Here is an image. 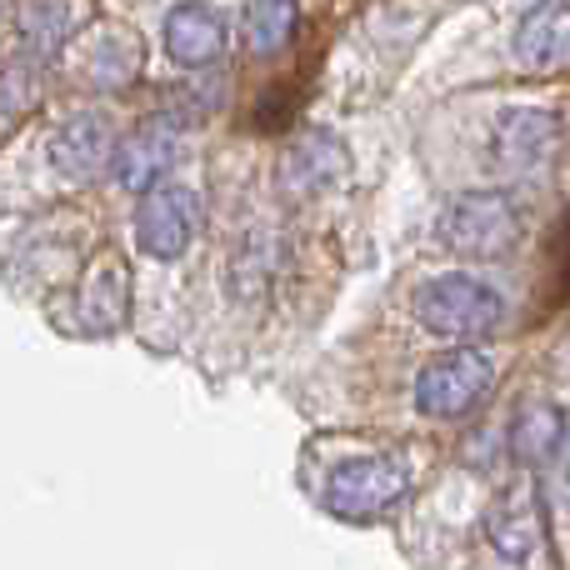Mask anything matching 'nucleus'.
I'll return each instance as SVG.
<instances>
[{"label":"nucleus","mask_w":570,"mask_h":570,"mask_svg":"<svg viewBox=\"0 0 570 570\" xmlns=\"http://www.w3.org/2000/svg\"><path fill=\"white\" fill-rule=\"evenodd\" d=\"M415 321L445 341H485L511 321V301L491 281L451 271V276H435L415 291Z\"/></svg>","instance_id":"nucleus-1"},{"label":"nucleus","mask_w":570,"mask_h":570,"mask_svg":"<svg viewBox=\"0 0 570 570\" xmlns=\"http://www.w3.org/2000/svg\"><path fill=\"white\" fill-rule=\"evenodd\" d=\"M435 236H441V246L461 250V256H505L525 236V210L501 186L461 190V196H451L441 206Z\"/></svg>","instance_id":"nucleus-2"},{"label":"nucleus","mask_w":570,"mask_h":570,"mask_svg":"<svg viewBox=\"0 0 570 570\" xmlns=\"http://www.w3.org/2000/svg\"><path fill=\"white\" fill-rule=\"evenodd\" d=\"M566 146V120L561 110L551 106H511L495 116L491 126V170L511 186H525V180H546L551 166L561 160Z\"/></svg>","instance_id":"nucleus-3"},{"label":"nucleus","mask_w":570,"mask_h":570,"mask_svg":"<svg viewBox=\"0 0 570 570\" xmlns=\"http://www.w3.org/2000/svg\"><path fill=\"white\" fill-rule=\"evenodd\" d=\"M415 485V465L411 455L401 451H381V455H355V461H341L321 485V501L331 505L335 515H351V521H365V515H385L411 495Z\"/></svg>","instance_id":"nucleus-4"},{"label":"nucleus","mask_w":570,"mask_h":570,"mask_svg":"<svg viewBox=\"0 0 570 570\" xmlns=\"http://www.w3.org/2000/svg\"><path fill=\"white\" fill-rule=\"evenodd\" d=\"M495 355L491 351H451L441 361H431L415 375V411L431 421H455V415L475 411L485 401V391L495 385Z\"/></svg>","instance_id":"nucleus-5"},{"label":"nucleus","mask_w":570,"mask_h":570,"mask_svg":"<svg viewBox=\"0 0 570 570\" xmlns=\"http://www.w3.org/2000/svg\"><path fill=\"white\" fill-rule=\"evenodd\" d=\"M200 226H206V200H200L196 186L186 180H156V186L140 196L136 210V236L150 256L176 261L196 246Z\"/></svg>","instance_id":"nucleus-6"},{"label":"nucleus","mask_w":570,"mask_h":570,"mask_svg":"<svg viewBox=\"0 0 570 570\" xmlns=\"http://www.w3.org/2000/svg\"><path fill=\"white\" fill-rule=\"evenodd\" d=\"M180 130H186V120H180L176 110H156V116L140 120L126 140H116L110 170H116V180L130 196H146L156 180H166V170L176 166V156H180Z\"/></svg>","instance_id":"nucleus-7"},{"label":"nucleus","mask_w":570,"mask_h":570,"mask_svg":"<svg viewBox=\"0 0 570 570\" xmlns=\"http://www.w3.org/2000/svg\"><path fill=\"white\" fill-rule=\"evenodd\" d=\"M345 170H351V156H345L341 140H335L331 130H305V136H295L291 146L281 150L276 180L291 200H315L341 186Z\"/></svg>","instance_id":"nucleus-8"},{"label":"nucleus","mask_w":570,"mask_h":570,"mask_svg":"<svg viewBox=\"0 0 570 570\" xmlns=\"http://www.w3.org/2000/svg\"><path fill=\"white\" fill-rule=\"evenodd\" d=\"M285 261H291V240L276 220H250L236 236V250H230V295L246 305L266 301V291L281 281Z\"/></svg>","instance_id":"nucleus-9"},{"label":"nucleus","mask_w":570,"mask_h":570,"mask_svg":"<svg viewBox=\"0 0 570 570\" xmlns=\"http://www.w3.org/2000/svg\"><path fill=\"white\" fill-rule=\"evenodd\" d=\"M116 160V130L96 110H76L50 130V166L66 180H96Z\"/></svg>","instance_id":"nucleus-10"},{"label":"nucleus","mask_w":570,"mask_h":570,"mask_svg":"<svg viewBox=\"0 0 570 570\" xmlns=\"http://www.w3.org/2000/svg\"><path fill=\"white\" fill-rule=\"evenodd\" d=\"M485 541H491V551L505 556L511 566L535 561L546 531H541V495H535L525 481L505 485V491L491 501V511H485Z\"/></svg>","instance_id":"nucleus-11"},{"label":"nucleus","mask_w":570,"mask_h":570,"mask_svg":"<svg viewBox=\"0 0 570 570\" xmlns=\"http://www.w3.org/2000/svg\"><path fill=\"white\" fill-rule=\"evenodd\" d=\"M126 311H130V271L116 250H100L86 266V276H80L76 325L86 335H110L126 325Z\"/></svg>","instance_id":"nucleus-12"},{"label":"nucleus","mask_w":570,"mask_h":570,"mask_svg":"<svg viewBox=\"0 0 570 570\" xmlns=\"http://www.w3.org/2000/svg\"><path fill=\"white\" fill-rule=\"evenodd\" d=\"M166 50H170V60L186 70L210 66V60L226 50V20L210 6H200V0H186V6H176L166 16Z\"/></svg>","instance_id":"nucleus-13"},{"label":"nucleus","mask_w":570,"mask_h":570,"mask_svg":"<svg viewBox=\"0 0 570 570\" xmlns=\"http://www.w3.org/2000/svg\"><path fill=\"white\" fill-rule=\"evenodd\" d=\"M86 26V0H26L20 6V50L40 66L66 50V40Z\"/></svg>","instance_id":"nucleus-14"},{"label":"nucleus","mask_w":570,"mask_h":570,"mask_svg":"<svg viewBox=\"0 0 570 570\" xmlns=\"http://www.w3.org/2000/svg\"><path fill=\"white\" fill-rule=\"evenodd\" d=\"M570 50V10L566 0H546L515 30V56L525 70H561Z\"/></svg>","instance_id":"nucleus-15"},{"label":"nucleus","mask_w":570,"mask_h":570,"mask_svg":"<svg viewBox=\"0 0 570 570\" xmlns=\"http://www.w3.org/2000/svg\"><path fill=\"white\" fill-rule=\"evenodd\" d=\"M561 445H566V415L556 405H525L511 425V451L525 465H561Z\"/></svg>","instance_id":"nucleus-16"},{"label":"nucleus","mask_w":570,"mask_h":570,"mask_svg":"<svg viewBox=\"0 0 570 570\" xmlns=\"http://www.w3.org/2000/svg\"><path fill=\"white\" fill-rule=\"evenodd\" d=\"M46 90V66L26 50H10L0 60V116H26Z\"/></svg>","instance_id":"nucleus-17"},{"label":"nucleus","mask_w":570,"mask_h":570,"mask_svg":"<svg viewBox=\"0 0 570 570\" xmlns=\"http://www.w3.org/2000/svg\"><path fill=\"white\" fill-rule=\"evenodd\" d=\"M295 20H301L295 0H250L246 6V36L261 56H271V50H281L285 40L295 36Z\"/></svg>","instance_id":"nucleus-18"},{"label":"nucleus","mask_w":570,"mask_h":570,"mask_svg":"<svg viewBox=\"0 0 570 570\" xmlns=\"http://www.w3.org/2000/svg\"><path fill=\"white\" fill-rule=\"evenodd\" d=\"M130 70H136V46L120 40V36H100L96 56H90V76H96V86H120V80H130Z\"/></svg>","instance_id":"nucleus-19"}]
</instances>
